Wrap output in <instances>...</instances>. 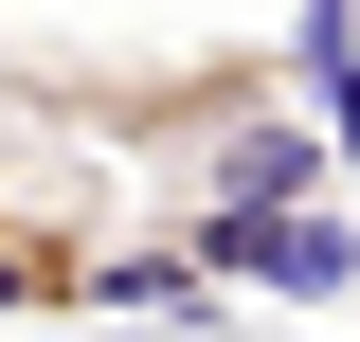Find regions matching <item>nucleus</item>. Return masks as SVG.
<instances>
[{
	"mask_svg": "<svg viewBox=\"0 0 360 342\" xmlns=\"http://www.w3.org/2000/svg\"><path fill=\"white\" fill-rule=\"evenodd\" d=\"M0 342H18V324H0Z\"/></svg>",
	"mask_w": 360,
	"mask_h": 342,
	"instance_id": "nucleus-1",
	"label": "nucleus"
}]
</instances>
